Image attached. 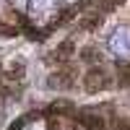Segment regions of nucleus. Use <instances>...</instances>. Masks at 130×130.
I'll return each instance as SVG.
<instances>
[{
  "mask_svg": "<svg viewBox=\"0 0 130 130\" xmlns=\"http://www.w3.org/2000/svg\"><path fill=\"white\" fill-rule=\"evenodd\" d=\"M115 5H117V0H107V5H104V10H112Z\"/></svg>",
  "mask_w": 130,
  "mask_h": 130,
  "instance_id": "4",
  "label": "nucleus"
},
{
  "mask_svg": "<svg viewBox=\"0 0 130 130\" xmlns=\"http://www.w3.org/2000/svg\"><path fill=\"white\" fill-rule=\"evenodd\" d=\"M78 57H81V60H86V62H89V60H99V55H96L91 47H83V50L78 52Z\"/></svg>",
  "mask_w": 130,
  "mask_h": 130,
  "instance_id": "3",
  "label": "nucleus"
},
{
  "mask_svg": "<svg viewBox=\"0 0 130 130\" xmlns=\"http://www.w3.org/2000/svg\"><path fill=\"white\" fill-rule=\"evenodd\" d=\"M75 122H81L86 130H104V120L99 115H91V112H78L75 115Z\"/></svg>",
  "mask_w": 130,
  "mask_h": 130,
  "instance_id": "1",
  "label": "nucleus"
},
{
  "mask_svg": "<svg viewBox=\"0 0 130 130\" xmlns=\"http://www.w3.org/2000/svg\"><path fill=\"white\" fill-rule=\"evenodd\" d=\"M86 81L91 83V89H96V81H99V86H102V89H104V86H109V83H107L109 78H107V73H104V70H91L89 75H86Z\"/></svg>",
  "mask_w": 130,
  "mask_h": 130,
  "instance_id": "2",
  "label": "nucleus"
}]
</instances>
